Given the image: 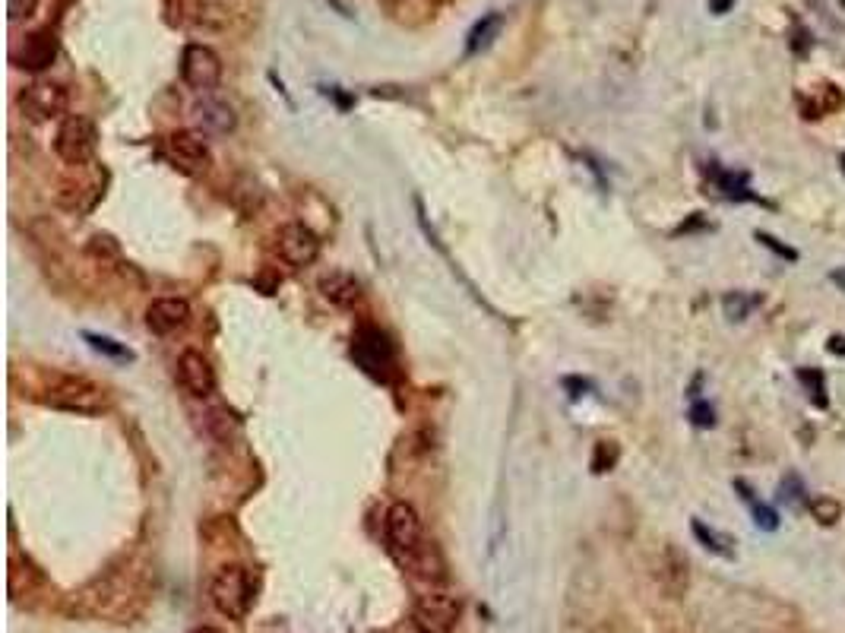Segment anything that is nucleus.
Instances as JSON below:
<instances>
[{
    "mask_svg": "<svg viewBox=\"0 0 845 633\" xmlns=\"http://www.w3.org/2000/svg\"><path fill=\"white\" fill-rule=\"evenodd\" d=\"M190 323V304L184 298H156L146 311V326L156 336H171Z\"/></svg>",
    "mask_w": 845,
    "mask_h": 633,
    "instance_id": "ddd939ff",
    "label": "nucleus"
},
{
    "mask_svg": "<svg viewBox=\"0 0 845 633\" xmlns=\"http://www.w3.org/2000/svg\"><path fill=\"white\" fill-rule=\"evenodd\" d=\"M798 383L804 390H808V399L814 402L817 409H827L830 406V396H827V377L817 368H798Z\"/></svg>",
    "mask_w": 845,
    "mask_h": 633,
    "instance_id": "aec40b11",
    "label": "nucleus"
},
{
    "mask_svg": "<svg viewBox=\"0 0 845 633\" xmlns=\"http://www.w3.org/2000/svg\"><path fill=\"white\" fill-rule=\"evenodd\" d=\"M95 149H99V130L95 124L86 118V114H67L54 133V152L57 159L73 165V168H83L86 162H92Z\"/></svg>",
    "mask_w": 845,
    "mask_h": 633,
    "instance_id": "39448f33",
    "label": "nucleus"
},
{
    "mask_svg": "<svg viewBox=\"0 0 845 633\" xmlns=\"http://www.w3.org/2000/svg\"><path fill=\"white\" fill-rule=\"evenodd\" d=\"M690 421H694L697 428H716V409L709 406L706 399H694L690 402Z\"/></svg>",
    "mask_w": 845,
    "mask_h": 633,
    "instance_id": "bb28decb",
    "label": "nucleus"
},
{
    "mask_svg": "<svg viewBox=\"0 0 845 633\" xmlns=\"http://www.w3.org/2000/svg\"><path fill=\"white\" fill-rule=\"evenodd\" d=\"M830 282L836 285L839 292H845V266H836V270L830 273Z\"/></svg>",
    "mask_w": 845,
    "mask_h": 633,
    "instance_id": "7c9ffc66",
    "label": "nucleus"
},
{
    "mask_svg": "<svg viewBox=\"0 0 845 633\" xmlns=\"http://www.w3.org/2000/svg\"><path fill=\"white\" fill-rule=\"evenodd\" d=\"M276 254L288 266L304 270V266H311L320 257V238L304 222H288V225L279 228V235H276Z\"/></svg>",
    "mask_w": 845,
    "mask_h": 633,
    "instance_id": "9d476101",
    "label": "nucleus"
},
{
    "mask_svg": "<svg viewBox=\"0 0 845 633\" xmlns=\"http://www.w3.org/2000/svg\"><path fill=\"white\" fill-rule=\"evenodd\" d=\"M194 118L197 124L203 127V133H232L238 118H235V108L216 99V95H203V99H197L194 105Z\"/></svg>",
    "mask_w": 845,
    "mask_h": 633,
    "instance_id": "2eb2a0df",
    "label": "nucleus"
},
{
    "mask_svg": "<svg viewBox=\"0 0 845 633\" xmlns=\"http://www.w3.org/2000/svg\"><path fill=\"white\" fill-rule=\"evenodd\" d=\"M178 383L187 396L206 399L216 393V371L200 352H184L178 358Z\"/></svg>",
    "mask_w": 845,
    "mask_h": 633,
    "instance_id": "f8f14e48",
    "label": "nucleus"
},
{
    "mask_svg": "<svg viewBox=\"0 0 845 633\" xmlns=\"http://www.w3.org/2000/svg\"><path fill=\"white\" fill-rule=\"evenodd\" d=\"M618 456H621L618 444H611V440H599V444H595V456H592V469L595 472H611L614 463H618Z\"/></svg>",
    "mask_w": 845,
    "mask_h": 633,
    "instance_id": "393cba45",
    "label": "nucleus"
},
{
    "mask_svg": "<svg viewBox=\"0 0 845 633\" xmlns=\"http://www.w3.org/2000/svg\"><path fill=\"white\" fill-rule=\"evenodd\" d=\"M732 4H735V0H709V10H713V13H719V16H722V13H728V10H732Z\"/></svg>",
    "mask_w": 845,
    "mask_h": 633,
    "instance_id": "2f4dec72",
    "label": "nucleus"
},
{
    "mask_svg": "<svg viewBox=\"0 0 845 633\" xmlns=\"http://www.w3.org/2000/svg\"><path fill=\"white\" fill-rule=\"evenodd\" d=\"M162 156L175 165L181 175L197 178L209 168V143L203 140V133L197 130H175L171 137H165L162 143Z\"/></svg>",
    "mask_w": 845,
    "mask_h": 633,
    "instance_id": "0eeeda50",
    "label": "nucleus"
},
{
    "mask_svg": "<svg viewBox=\"0 0 845 633\" xmlns=\"http://www.w3.org/2000/svg\"><path fill=\"white\" fill-rule=\"evenodd\" d=\"M656 580L662 586V592L668 599H681L687 586H690V564L684 554L675 548V545H668L662 551V558H659V567H656Z\"/></svg>",
    "mask_w": 845,
    "mask_h": 633,
    "instance_id": "4468645a",
    "label": "nucleus"
},
{
    "mask_svg": "<svg viewBox=\"0 0 845 633\" xmlns=\"http://www.w3.org/2000/svg\"><path fill=\"white\" fill-rule=\"evenodd\" d=\"M42 402L51 409L73 412V415H102L108 409V393L89 377L54 374L42 393Z\"/></svg>",
    "mask_w": 845,
    "mask_h": 633,
    "instance_id": "f257e3e1",
    "label": "nucleus"
},
{
    "mask_svg": "<svg viewBox=\"0 0 845 633\" xmlns=\"http://www.w3.org/2000/svg\"><path fill=\"white\" fill-rule=\"evenodd\" d=\"M209 599H213L216 611L228 621H244L257 602V586L251 570L244 564H225L213 577V583H209Z\"/></svg>",
    "mask_w": 845,
    "mask_h": 633,
    "instance_id": "f03ea898",
    "label": "nucleus"
},
{
    "mask_svg": "<svg viewBox=\"0 0 845 633\" xmlns=\"http://www.w3.org/2000/svg\"><path fill=\"white\" fill-rule=\"evenodd\" d=\"M181 80L194 92H213L222 83V57L209 45H187L181 51Z\"/></svg>",
    "mask_w": 845,
    "mask_h": 633,
    "instance_id": "6e6552de",
    "label": "nucleus"
},
{
    "mask_svg": "<svg viewBox=\"0 0 845 633\" xmlns=\"http://www.w3.org/2000/svg\"><path fill=\"white\" fill-rule=\"evenodd\" d=\"M383 529H387V542H390V551L396 554V561L402 567H409L421 551L428 548L425 542V529H421V516L415 513L412 504L406 501H396L390 510H387V523H383Z\"/></svg>",
    "mask_w": 845,
    "mask_h": 633,
    "instance_id": "20e7f679",
    "label": "nucleus"
},
{
    "mask_svg": "<svg viewBox=\"0 0 845 633\" xmlns=\"http://www.w3.org/2000/svg\"><path fill=\"white\" fill-rule=\"evenodd\" d=\"M709 171H713V181H716L722 197H728V200H757L751 184H747L744 171H725V168H709Z\"/></svg>",
    "mask_w": 845,
    "mask_h": 633,
    "instance_id": "a211bd4d",
    "label": "nucleus"
},
{
    "mask_svg": "<svg viewBox=\"0 0 845 633\" xmlns=\"http://www.w3.org/2000/svg\"><path fill=\"white\" fill-rule=\"evenodd\" d=\"M763 298L760 295H747V292H728L725 298H722V311H725V317L732 320V323H741V320H747L751 317V311L757 308Z\"/></svg>",
    "mask_w": 845,
    "mask_h": 633,
    "instance_id": "412c9836",
    "label": "nucleus"
},
{
    "mask_svg": "<svg viewBox=\"0 0 845 633\" xmlns=\"http://www.w3.org/2000/svg\"><path fill=\"white\" fill-rule=\"evenodd\" d=\"M754 238L766 247V251H773L779 260H789V263H795V260H798V251H795V247H792V244H782L776 235H770V232H754Z\"/></svg>",
    "mask_w": 845,
    "mask_h": 633,
    "instance_id": "a878e982",
    "label": "nucleus"
},
{
    "mask_svg": "<svg viewBox=\"0 0 845 633\" xmlns=\"http://www.w3.org/2000/svg\"><path fill=\"white\" fill-rule=\"evenodd\" d=\"M779 501L789 504V507H804V504H808V491H804L801 475H795V472L782 475V482H779Z\"/></svg>",
    "mask_w": 845,
    "mask_h": 633,
    "instance_id": "5701e85b",
    "label": "nucleus"
},
{
    "mask_svg": "<svg viewBox=\"0 0 845 633\" xmlns=\"http://www.w3.org/2000/svg\"><path fill=\"white\" fill-rule=\"evenodd\" d=\"M792 51H795L798 57H808V51H811V32L804 29V26H798V29H795V38H792Z\"/></svg>",
    "mask_w": 845,
    "mask_h": 633,
    "instance_id": "c756f323",
    "label": "nucleus"
},
{
    "mask_svg": "<svg viewBox=\"0 0 845 633\" xmlns=\"http://www.w3.org/2000/svg\"><path fill=\"white\" fill-rule=\"evenodd\" d=\"M690 529H694L697 535V542L706 548V551H713L719 554V558H735V542H732V535H725V532H716V529H709L703 520H694L690 523Z\"/></svg>",
    "mask_w": 845,
    "mask_h": 633,
    "instance_id": "6ab92c4d",
    "label": "nucleus"
},
{
    "mask_svg": "<svg viewBox=\"0 0 845 633\" xmlns=\"http://www.w3.org/2000/svg\"><path fill=\"white\" fill-rule=\"evenodd\" d=\"M190 633H222V630H216V627H209V624H203V627H197V630H190Z\"/></svg>",
    "mask_w": 845,
    "mask_h": 633,
    "instance_id": "72a5a7b5",
    "label": "nucleus"
},
{
    "mask_svg": "<svg viewBox=\"0 0 845 633\" xmlns=\"http://www.w3.org/2000/svg\"><path fill=\"white\" fill-rule=\"evenodd\" d=\"M320 295L336 308H355L361 301V282L352 273H326L320 279Z\"/></svg>",
    "mask_w": 845,
    "mask_h": 633,
    "instance_id": "dca6fc26",
    "label": "nucleus"
},
{
    "mask_svg": "<svg viewBox=\"0 0 845 633\" xmlns=\"http://www.w3.org/2000/svg\"><path fill=\"white\" fill-rule=\"evenodd\" d=\"M19 111L26 114L29 121L35 124H48V121H57V118H67V105H70V95L61 83H54V80H35L29 86H23V92H19Z\"/></svg>",
    "mask_w": 845,
    "mask_h": 633,
    "instance_id": "423d86ee",
    "label": "nucleus"
},
{
    "mask_svg": "<svg viewBox=\"0 0 845 633\" xmlns=\"http://www.w3.org/2000/svg\"><path fill=\"white\" fill-rule=\"evenodd\" d=\"M95 352H102V355H108V358H118V361H130L133 358V352L130 349H124V345H118L114 339H108V336H99V333H86L83 336Z\"/></svg>",
    "mask_w": 845,
    "mask_h": 633,
    "instance_id": "b1692460",
    "label": "nucleus"
},
{
    "mask_svg": "<svg viewBox=\"0 0 845 633\" xmlns=\"http://www.w3.org/2000/svg\"><path fill=\"white\" fill-rule=\"evenodd\" d=\"M808 510H811V516H814L820 526H836V523L842 520V504L836 501V497H830V494L811 497Z\"/></svg>",
    "mask_w": 845,
    "mask_h": 633,
    "instance_id": "4be33fe9",
    "label": "nucleus"
},
{
    "mask_svg": "<svg viewBox=\"0 0 845 633\" xmlns=\"http://www.w3.org/2000/svg\"><path fill=\"white\" fill-rule=\"evenodd\" d=\"M57 51H61V42H57V32L51 26L35 29L23 38V45L13 54V61L19 70H29V73H42L57 61Z\"/></svg>",
    "mask_w": 845,
    "mask_h": 633,
    "instance_id": "9b49d317",
    "label": "nucleus"
},
{
    "mask_svg": "<svg viewBox=\"0 0 845 633\" xmlns=\"http://www.w3.org/2000/svg\"><path fill=\"white\" fill-rule=\"evenodd\" d=\"M839 171H842V175H845V152H842V156H839Z\"/></svg>",
    "mask_w": 845,
    "mask_h": 633,
    "instance_id": "f704fd0d",
    "label": "nucleus"
},
{
    "mask_svg": "<svg viewBox=\"0 0 845 633\" xmlns=\"http://www.w3.org/2000/svg\"><path fill=\"white\" fill-rule=\"evenodd\" d=\"M751 513H754L757 529H763V532H776V529H779V516H776L773 507H766V504L754 501V504H751Z\"/></svg>",
    "mask_w": 845,
    "mask_h": 633,
    "instance_id": "cd10ccee",
    "label": "nucleus"
},
{
    "mask_svg": "<svg viewBox=\"0 0 845 633\" xmlns=\"http://www.w3.org/2000/svg\"><path fill=\"white\" fill-rule=\"evenodd\" d=\"M459 618H463V599L447 589L421 592L412 605L415 633H453Z\"/></svg>",
    "mask_w": 845,
    "mask_h": 633,
    "instance_id": "7ed1b4c3",
    "label": "nucleus"
},
{
    "mask_svg": "<svg viewBox=\"0 0 845 633\" xmlns=\"http://www.w3.org/2000/svg\"><path fill=\"white\" fill-rule=\"evenodd\" d=\"M827 349L833 352V355H845V339L842 336H830V345Z\"/></svg>",
    "mask_w": 845,
    "mask_h": 633,
    "instance_id": "473e14b6",
    "label": "nucleus"
},
{
    "mask_svg": "<svg viewBox=\"0 0 845 633\" xmlns=\"http://www.w3.org/2000/svg\"><path fill=\"white\" fill-rule=\"evenodd\" d=\"M38 10V0H7V13H10V23H26L32 19Z\"/></svg>",
    "mask_w": 845,
    "mask_h": 633,
    "instance_id": "c85d7f7f",
    "label": "nucleus"
},
{
    "mask_svg": "<svg viewBox=\"0 0 845 633\" xmlns=\"http://www.w3.org/2000/svg\"><path fill=\"white\" fill-rule=\"evenodd\" d=\"M501 26H504V16H501V13H488V16L478 19V23L469 29L466 54L472 57V54H482L485 48H491V42L497 38V32H501Z\"/></svg>",
    "mask_w": 845,
    "mask_h": 633,
    "instance_id": "f3484780",
    "label": "nucleus"
},
{
    "mask_svg": "<svg viewBox=\"0 0 845 633\" xmlns=\"http://www.w3.org/2000/svg\"><path fill=\"white\" fill-rule=\"evenodd\" d=\"M390 4H393V0H390Z\"/></svg>",
    "mask_w": 845,
    "mask_h": 633,
    "instance_id": "c9c22d12",
    "label": "nucleus"
},
{
    "mask_svg": "<svg viewBox=\"0 0 845 633\" xmlns=\"http://www.w3.org/2000/svg\"><path fill=\"white\" fill-rule=\"evenodd\" d=\"M352 355H355V361H358L361 368L368 371L371 377H380V380L390 377V368H393V345H390V339L383 336L380 330H374V326H361V330L355 333V339H352Z\"/></svg>",
    "mask_w": 845,
    "mask_h": 633,
    "instance_id": "1a4fd4ad",
    "label": "nucleus"
}]
</instances>
